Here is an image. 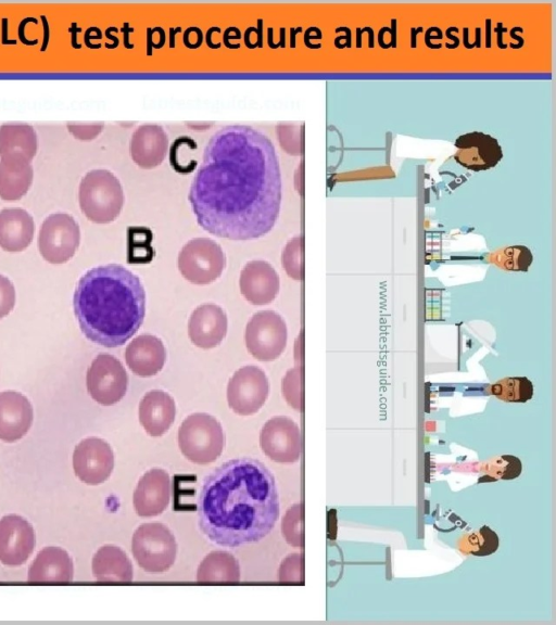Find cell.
Wrapping results in <instances>:
<instances>
[{
    "label": "cell",
    "instance_id": "1",
    "mask_svg": "<svg viewBox=\"0 0 556 625\" xmlns=\"http://www.w3.org/2000/svg\"><path fill=\"white\" fill-rule=\"evenodd\" d=\"M283 182L272 140L248 125L211 136L189 189L201 228L231 240L268 235L280 216Z\"/></svg>",
    "mask_w": 556,
    "mask_h": 625
},
{
    "label": "cell",
    "instance_id": "2",
    "mask_svg": "<svg viewBox=\"0 0 556 625\" xmlns=\"http://www.w3.org/2000/svg\"><path fill=\"white\" fill-rule=\"evenodd\" d=\"M199 528L214 544L237 547L259 542L280 517V497L267 466L237 458L213 471L202 484Z\"/></svg>",
    "mask_w": 556,
    "mask_h": 625
},
{
    "label": "cell",
    "instance_id": "3",
    "mask_svg": "<svg viewBox=\"0 0 556 625\" xmlns=\"http://www.w3.org/2000/svg\"><path fill=\"white\" fill-rule=\"evenodd\" d=\"M73 308L88 340L105 348H118L142 327L146 293L141 279L124 266H99L80 279Z\"/></svg>",
    "mask_w": 556,
    "mask_h": 625
},
{
    "label": "cell",
    "instance_id": "4",
    "mask_svg": "<svg viewBox=\"0 0 556 625\" xmlns=\"http://www.w3.org/2000/svg\"><path fill=\"white\" fill-rule=\"evenodd\" d=\"M80 207L96 224L115 222L124 206V191L118 177L108 170L88 172L81 181Z\"/></svg>",
    "mask_w": 556,
    "mask_h": 625
},
{
    "label": "cell",
    "instance_id": "5",
    "mask_svg": "<svg viewBox=\"0 0 556 625\" xmlns=\"http://www.w3.org/2000/svg\"><path fill=\"white\" fill-rule=\"evenodd\" d=\"M225 444L218 420L205 413L188 416L179 430V446L189 462L208 465L217 461Z\"/></svg>",
    "mask_w": 556,
    "mask_h": 625
},
{
    "label": "cell",
    "instance_id": "6",
    "mask_svg": "<svg viewBox=\"0 0 556 625\" xmlns=\"http://www.w3.org/2000/svg\"><path fill=\"white\" fill-rule=\"evenodd\" d=\"M132 552L139 567L146 572L163 573L174 565L178 544L168 527L145 524L133 535Z\"/></svg>",
    "mask_w": 556,
    "mask_h": 625
},
{
    "label": "cell",
    "instance_id": "7",
    "mask_svg": "<svg viewBox=\"0 0 556 625\" xmlns=\"http://www.w3.org/2000/svg\"><path fill=\"white\" fill-rule=\"evenodd\" d=\"M179 270L189 283L204 286L222 275L226 258L218 244L209 238L189 240L179 255Z\"/></svg>",
    "mask_w": 556,
    "mask_h": 625
},
{
    "label": "cell",
    "instance_id": "8",
    "mask_svg": "<svg viewBox=\"0 0 556 625\" xmlns=\"http://www.w3.org/2000/svg\"><path fill=\"white\" fill-rule=\"evenodd\" d=\"M246 347L261 362L280 357L287 346V326L274 311H261L251 318L246 328Z\"/></svg>",
    "mask_w": 556,
    "mask_h": 625
},
{
    "label": "cell",
    "instance_id": "9",
    "mask_svg": "<svg viewBox=\"0 0 556 625\" xmlns=\"http://www.w3.org/2000/svg\"><path fill=\"white\" fill-rule=\"evenodd\" d=\"M80 226L71 215L56 213L48 216L41 227L39 249L50 264H65L80 247Z\"/></svg>",
    "mask_w": 556,
    "mask_h": 625
},
{
    "label": "cell",
    "instance_id": "10",
    "mask_svg": "<svg viewBox=\"0 0 556 625\" xmlns=\"http://www.w3.org/2000/svg\"><path fill=\"white\" fill-rule=\"evenodd\" d=\"M87 390L100 405L119 403L128 391L129 376L115 356L99 354L86 376Z\"/></svg>",
    "mask_w": 556,
    "mask_h": 625
},
{
    "label": "cell",
    "instance_id": "11",
    "mask_svg": "<svg viewBox=\"0 0 556 625\" xmlns=\"http://www.w3.org/2000/svg\"><path fill=\"white\" fill-rule=\"evenodd\" d=\"M270 385L267 375L257 366H245L237 371L227 386V401L240 416H251L267 402Z\"/></svg>",
    "mask_w": 556,
    "mask_h": 625
},
{
    "label": "cell",
    "instance_id": "12",
    "mask_svg": "<svg viewBox=\"0 0 556 625\" xmlns=\"http://www.w3.org/2000/svg\"><path fill=\"white\" fill-rule=\"evenodd\" d=\"M115 467L111 446L99 438L83 440L73 454V468L77 477L86 484L104 483Z\"/></svg>",
    "mask_w": 556,
    "mask_h": 625
},
{
    "label": "cell",
    "instance_id": "13",
    "mask_svg": "<svg viewBox=\"0 0 556 625\" xmlns=\"http://www.w3.org/2000/svg\"><path fill=\"white\" fill-rule=\"evenodd\" d=\"M260 445L263 453L275 463H296L300 457V430L292 419L274 417L262 428Z\"/></svg>",
    "mask_w": 556,
    "mask_h": 625
},
{
    "label": "cell",
    "instance_id": "14",
    "mask_svg": "<svg viewBox=\"0 0 556 625\" xmlns=\"http://www.w3.org/2000/svg\"><path fill=\"white\" fill-rule=\"evenodd\" d=\"M35 533L29 522L17 515L0 519V563L19 567L32 555Z\"/></svg>",
    "mask_w": 556,
    "mask_h": 625
},
{
    "label": "cell",
    "instance_id": "15",
    "mask_svg": "<svg viewBox=\"0 0 556 625\" xmlns=\"http://www.w3.org/2000/svg\"><path fill=\"white\" fill-rule=\"evenodd\" d=\"M458 151L454 155L463 168L475 172L496 168L503 158V151L495 137L482 132H472L458 137Z\"/></svg>",
    "mask_w": 556,
    "mask_h": 625
},
{
    "label": "cell",
    "instance_id": "16",
    "mask_svg": "<svg viewBox=\"0 0 556 625\" xmlns=\"http://www.w3.org/2000/svg\"><path fill=\"white\" fill-rule=\"evenodd\" d=\"M171 480L166 470L151 469L139 480L133 503L138 516L156 517L170 504Z\"/></svg>",
    "mask_w": 556,
    "mask_h": 625
},
{
    "label": "cell",
    "instance_id": "17",
    "mask_svg": "<svg viewBox=\"0 0 556 625\" xmlns=\"http://www.w3.org/2000/svg\"><path fill=\"white\" fill-rule=\"evenodd\" d=\"M229 329L226 313L216 304L197 308L188 322V336L196 347L210 350L219 346Z\"/></svg>",
    "mask_w": 556,
    "mask_h": 625
},
{
    "label": "cell",
    "instance_id": "18",
    "mask_svg": "<svg viewBox=\"0 0 556 625\" xmlns=\"http://www.w3.org/2000/svg\"><path fill=\"white\" fill-rule=\"evenodd\" d=\"M169 136L158 124H143L133 133L130 144L132 160L139 168L153 170L166 159Z\"/></svg>",
    "mask_w": 556,
    "mask_h": 625
},
{
    "label": "cell",
    "instance_id": "19",
    "mask_svg": "<svg viewBox=\"0 0 556 625\" xmlns=\"http://www.w3.org/2000/svg\"><path fill=\"white\" fill-rule=\"evenodd\" d=\"M239 287L244 298L251 304L267 305L280 292L281 280L268 262L251 261L240 274Z\"/></svg>",
    "mask_w": 556,
    "mask_h": 625
},
{
    "label": "cell",
    "instance_id": "20",
    "mask_svg": "<svg viewBox=\"0 0 556 625\" xmlns=\"http://www.w3.org/2000/svg\"><path fill=\"white\" fill-rule=\"evenodd\" d=\"M34 419L33 407L16 391L0 393V440L16 442L29 432Z\"/></svg>",
    "mask_w": 556,
    "mask_h": 625
},
{
    "label": "cell",
    "instance_id": "21",
    "mask_svg": "<svg viewBox=\"0 0 556 625\" xmlns=\"http://www.w3.org/2000/svg\"><path fill=\"white\" fill-rule=\"evenodd\" d=\"M31 162L21 153L0 157V199L15 202L27 195L34 178Z\"/></svg>",
    "mask_w": 556,
    "mask_h": 625
},
{
    "label": "cell",
    "instance_id": "22",
    "mask_svg": "<svg viewBox=\"0 0 556 625\" xmlns=\"http://www.w3.org/2000/svg\"><path fill=\"white\" fill-rule=\"evenodd\" d=\"M166 360V348L156 336H139L129 344L125 351L126 364L139 377L156 376L162 371Z\"/></svg>",
    "mask_w": 556,
    "mask_h": 625
},
{
    "label": "cell",
    "instance_id": "23",
    "mask_svg": "<svg viewBox=\"0 0 556 625\" xmlns=\"http://www.w3.org/2000/svg\"><path fill=\"white\" fill-rule=\"evenodd\" d=\"M175 416V401L167 392L150 391L139 404V422L150 437L163 436L172 427Z\"/></svg>",
    "mask_w": 556,
    "mask_h": 625
},
{
    "label": "cell",
    "instance_id": "24",
    "mask_svg": "<svg viewBox=\"0 0 556 625\" xmlns=\"http://www.w3.org/2000/svg\"><path fill=\"white\" fill-rule=\"evenodd\" d=\"M34 234L35 224L29 212L17 208L0 211V248L22 252L32 244Z\"/></svg>",
    "mask_w": 556,
    "mask_h": 625
},
{
    "label": "cell",
    "instance_id": "25",
    "mask_svg": "<svg viewBox=\"0 0 556 625\" xmlns=\"http://www.w3.org/2000/svg\"><path fill=\"white\" fill-rule=\"evenodd\" d=\"M73 575V563L68 553L58 547H47L33 561L28 580L30 583H69Z\"/></svg>",
    "mask_w": 556,
    "mask_h": 625
},
{
    "label": "cell",
    "instance_id": "26",
    "mask_svg": "<svg viewBox=\"0 0 556 625\" xmlns=\"http://www.w3.org/2000/svg\"><path fill=\"white\" fill-rule=\"evenodd\" d=\"M94 577L99 582L129 583L134 571L130 558L121 548L113 545L101 547L93 559Z\"/></svg>",
    "mask_w": 556,
    "mask_h": 625
},
{
    "label": "cell",
    "instance_id": "27",
    "mask_svg": "<svg viewBox=\"0 0 556 625\" xmlns=\"http://www.w3.org/2000/svg\"><path fill=\"white\" fill-rule=\"evenodd\" d=\"M197 581L205 584H230L240 581V566L230 553L216 551L210 553L197 571Z\"/></svg>",
    "mask_w": 556,
    "mask_h": 625
},
{
    "label": "cell",
    "instance_id": "28",
    "mask_svg": "<svg viewBox=\"0 0 556 625\" xmlns=\"http://www.w3.org/2000/svg\"><path fill=\"white\" fill-rule=\"evenodd\" d=\"M37 135L34 127L23 123L0 126V157L8 153H21L32 161L37 152Z\"/></svg>",
    "mask_w": 556,
    "mask_h": 625
},
{
    "label": "cell",
    "instance_id": "29",
    "mask_svg": "<svg viewBox=\"0 0 556 625\" xmlns=\"http://www.w3.org/2000/svg\"><path fill=\"white\" fill-rule=\"evenodd\" d=\"M498 534L488 526L463 535L459 550L465 555L487 557L499 550Z\"/></svg>",
    "mask_w": 556,
    "mask_h": 625
},
{
    "label": "cell",
    "instance_id": "30",
    "mask_svg": "<svg viewBox=\"0 0 556 625\" xmlns=\"http://www.w3.org/2000/svg\"><path fill=\"white\" fill-rule=\"evenodd\" d=\"M489 393L507 403H526L534 397V385L526 377L504 378L489 389Z\"/></svg>",
    "mask_w": 556,
    "mask_h": 625
},
{
    "label": "cell",
    "instance_id": "31",
    "mask_svg": "<svg viewBox=\"0 0 556 625\" xmlns=\"http://www.w3.org/2000/svg\"><path fill=\"white\" fill-rule=\"evenodd\" d=\"M482 471L495 480H514L523 473V464L520 458L513 455H501L490 459L482 467Z\"/></svg>",
    "mask_w": 556,
    "mask_h": 625
},
{
    "label": "cell",
    "instance_id": "32",
    "mask_svg": "<svg viewBox=\"0 0 556 625\" xmlns=\"http://www.w3.org/2000/svg\"><path fill=\"white\" fill-rule=\"evenodd\" d=\"M494 262L505 271L525 272L533 263V254L526 247H510L498 253Z\"/></svg>",
    "mask_w": 556,
    "mask_h": 625
},
{
    "label": "cell",
    "instance_id": "33",
    "mask_svg": "<svg viewBox=\"0 0 556 625\" xmlns=\"http://www.w3.org/2000/svg\"><path fill=\"white\" fill-rule=\"evenodd\" d=\"M282 532L289 545L300 548L303 546V507L296 504L287 510L283 519Z\"/></svg>",
    "mask_w": 556,
    "mask_h": 625
},
{
    "label": "cell",
    "instance_id": "34",
    "mask_svg": "<svg viewBox=\"0 0 556 625\" xmlns=\"http://www.w3.org/2000/svg\"><path fill=\"white\" fill-rule=\"evenodd\" d=\"M282 263L290 278L300 280L303 271V241L301 237H296L286 245Z\"/></svg>",
    "mask_w": 556,
    "mask_h": 625
},
{
    "label": "cell",
    "instance_id": "35",
    "mask_svg": "<svg viewBox=\"0 0 556 625\" xmlns=\"http://www.w3.org/2000/svg\"><path fill=\"white\" fill-rule=\"evenodd\" d=\"M283 394L287 403L300 411L302 407V375L299 368L289 371L283 380Z\"/></svg>",
    "mask_w": 556,
    "mask_h": 625
},
{
    "label": "cell",
    "instance_id": "36",
    "mask_svg": "<svg viewBox=\"0 0 556 625\" xmlns=\"http://www.w3.org/2000/svg\"><path fill=\"white\" fill-rule=\"evenodd\" d=\"M305 563L303 556L299 554L290 555L284 559L280 571H278V579L281 583H300L305 577Z\"/></svg>",
    "mask_w": 556,
    "mask_h": 625
},
{
    "label": "cell",
    "instance_id": "37",
    "mask_svg": "<svg viewBox=\"0 0 556 625\" xmlns=\"http://www.w3.org/2000/svg\"><path fill=\"white\" fill-rule=\"evenodd\" d=\"M16 305V289L9 278L0 275V320L9 315Z\"/></svg>",
    "mask_w": 556,
    "mask_h": 625
},
{
    "label": "cell",
    "instance_id": "38",
    "mask_svg": "<svg viewBox=\"0 0 556 625\" xmlns=\"http://www.w3.org/2000/svg\"><path fill=\"white\" fill-rule=\"evenodd\" d=\"M68 130L75 138L83 140V142H90L97 137L104 129V123L82 124V123H69Z\"/></svg>",
    "mask_w": 556,
    "mask_h": 625
},
{
    "label": "cell",
    "instance_id": "39",
    "mask_svg": "<svg viewBox=\"0 0 556 625\" xmlns=\"http://www.w3.org/2000/svg\"><path fill=\"white\" fill-rule=\"evenodd\" d=\"M391 23H393V27L390 28L391 29V32H390V34H391L390 45H391V47L396 48L397 47V20L394 19L393 22H391Z\"/></svg>",
    "mask_w": 556,
    "mask_h": 625
},
{
    "label": "cell",
    "instance_id": "40",
    "mask_svg": "<svg viewBox=\"0 0 556 625\" xmlns=\"http://www.w3.org/2000/svg\"><path fill=\"white\" fill-rule=\"evenodd\" d=\"M386 32H389V33H390V32H391V29H390V28H388V27H385V28H383L381 31H379V34H378V43H379V46H381V47H382V48H384V49H388V48H390V47H391V45H390V44L386 45V44H385V42H384V34H385Z\"/></svg>",
    "mask_w": 556,
    "mask_h": 625
},
{
    "label": "cell",
    "instance_id": "41",
    "mask_svg": "<svg viewBox=\"0 0 556 625\" xmlns=\"http://www.w3.org/2000/svg\"><path fill=\"white\" fill-rule=\"evenodd\" d=\"M495 32L499 34V35H498V46H499L501 49H505V48H507V46H504V45H503V42H502V34H503V33H505V32H507V29H505V28L503 27V24H502V23H498V28L495 30Z\"/></svg>",
    "mask_w": 556,
    "mask_h": 625
},
{
    "label": "cell",
    "instance_id": "42",
    "mask_svg": "<svg viewBox=\"0 0 556 625\" xmlns=\"http://www.w3.org/2000/svg\"><path fill=\"white\" fill-rule=\"evenodd\" d=\"M517 31H523V29H522V28H514V29L511 31V37L515 38V40H517V41H518V45L516 46V49L521 48V47H523V46H524V40H523V38H522L521 36H517V35L515 34Z\"/></svg>",
    "mask_w": 556,
    "mask_h": 625
},
{
    "label": "cell",
    "instance_id": "43",
    "mask_svg": "<svg viewBox=\"0 0 556 625\" xmlns=\"http://www.w3.org/2000/svg\"><path fill=\"white\" fill-rule=\"evenodd\" d=\"M491 20L488 19L486 21V46L487 48L491 47Z\"/></svg>",
    "mask_w": 556,
    "mask_h": 625
},
{
    "label": "cell",
    "instance_id": "44",
    "mask_svg": "<svg viewBox=\"0 0 556 625\" xmlns=\"http://www.w3.org/2000/svg\"><path fill=\"white\" fill-rule=\"evenodd\" d=\"M341 40H347L345 46L348 47V48L351 47V31L348 28H347V35L346 36H341V37L336 38V46L338 45V43Z\"/></svg>",
    "mask_w": 556,
    "mask_h": 625
},
{
    "label": "cell",
    "instance_id": "45",
    "mask_svg": "<svg viewBox=\"0 0 556 625\" xmlns=\"http://www.w3.org/2000/svg\"><path fill=\"white\" fill-rule=\"evenodd\" d=\"M420 32H423V28H419V29L412 28L411 29V33H412V45L411 46H412V48L416 47V36H417V33H420Z\"/></svg>",
    "mask_w": 556,
    "mask_h": 625
},
{
    "label": "cell",
    "instance_id": "46",
    "mask_svg": "<svg viewBox=\"0 0 556 625\" xmlns=\"http://www.w3.org/2000/svg\"><path fill=\"white\" fill-rule=\"evenodd\" d=\"M364 32H366V28H364V29H360V28H358V29H357V47H358V48H361V47H362V41H361V38H362V34H363Z\"/></svg>",
    "mask_w": 556,
    "mask_h": 625
},
{
    "label": "cell",
    "instance_id": "47",
    "mask_svg": "<svg viewBox=\"0 0 556 625\" xmlns=\"http://www.w3.org/2000/svg\"><path fill=\"white\" fill-rule=\"evenodd\" d=\"M446 35H447L448 38H450V40H453L454 43H456V44H454V46H456V48L460 45V40H459L458 37L452 36L448 31L446 32Z\"/></svg>",
    "mask_w": 556,
    "mask_h": 625
},
{
    "label": "cell",
    "instance_id": "48",
    "mask_svg": "<svg viewBox=\"0 0 556 625\" xmlns=\"http://www.w3.org/2000/svg\"><path fill=\"white\" fill-rule=\"evenodd\" d=\"M480 36H482V30L477 28L476 29V42H475L474 46H477L478 48L480 47Z\"/></svg>",
    "mask_w": 556,
    "mask_h": 625
}]
</instances>
